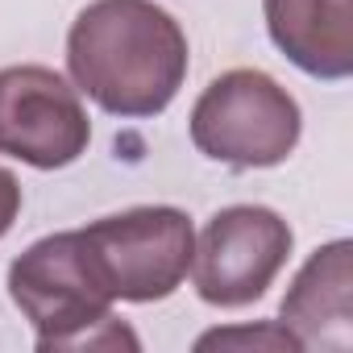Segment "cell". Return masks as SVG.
<instances>
[{
  "label": "cell",
  "mask_w": 353,
  "mask_h": 353,
  "mask_svg": "<svg viewBox=\"0 0 353 353\" xmlns=\"http://www.w3.org/2000/svg\"><path fill=\"white\" fill-rule=\"evenodd\" d=\"M192 67L188 34L154 0H92L71 21L67 71L112 117H158Z\"/></svg>",
  "instance_id": "cell-1"
},
{
  "label": "cell",
  "mask_w": 353,
  "mask_h": 353,
  "mask_svg": "<svg viewBox=\"0 0 353 353\" xmlns=\"http://www.w3.org/2000/svg\"><path fill=\"white\" fill-rule=\"evenodd\" d=\"M9 299L34 328L38 353L54 349H141L112 316V295L83 245V233H50L9 266Z\"/></svg>",
  "instance_id": "cell-2"
},
{
  "label": "cell",
  "mask_w": 353,
  "mask_h": 353,
  "mask_svg": "<svg viewBox=\"0 0 353 353\" xmlns=\"http://www.w3.org/2000/svg\"><path fill=\"white\" fill-rule=\"evenodd\" d=\"M188 129L204 158L237 170H266L295 154L303 112L274 75L237 67L200 92Z\"/></svg>",
  "instance_id": "cell-3"
},
{
  "label": "cell",
  "mask_w": 353,
  "mask_h": 353,
  "mask_svg": "<svg viewBox=\"0 0 353 353\" xmlns=\"http://www.w3.org/2000/svg\"><path fill=\"white\" fill-rule=\"evenodd\" d=\"M79 233L108 295L121 303L170 299L192 274L196 229L183 208L145 204V208L100 216Z\"/></svg>",
  "instance_id": "cell-4"
},
{
  "label": "cell",
  "mask_w": 353,
  "mask_h": 353,
  "mask_svg": "<svg viewBox=\"0 0 353 353\" xmlns=\"http://www.w3.org/2000/svg\"><path fill=\"white\" fill-rule=\"evenodd\" d=\"M295 245L291 225L262 204L221 208L192 254L196 295L212 307H245L270 291Z\"/></svg>",
  "instance_id": "cell-5"
},
{
  "label": "cell",
  "mask_w": 353,
  "mask_h": 353,
  "mask_svg": "<svg viewBox=\"0 0 353 353\" xmlns=\"http://www.w3.org/2000/svg\"><path fill=\"white\" fill-rule=\"evenodd\" d=\"M88 141L92 121L75 83L38 63L0 71V154L34 170H63L88 154Z\"/></svg>",
  "instance_id": "cell-6"
},
{
  "label": "cell",
  "mask_w": 353,
  "mask_h": 353,
  "mask_svg": "<svg viewBox=\"0 0 353 353\" xmlns=\"http://www.w3.org/2000/svg\"><path fill=\"white\" fill-rule=\"evenodd\" d=\"M279 324L299 341V349H353V241L336 237L299 266L279 303Z\"/></svg>",
  "instance_id": "cell-7"
},
{
  "label": "cell",
  "mask_w": 353,
  "mask_h": 353,
  "mask_svg": "<svg viewBox=\"0 0 353 353\" xmlns=\"http://www.w3.org/2000/svg\"><path fill=\"white\" fill-rule=\"evenodd\" d=\"M270 42L312 79L353 75V0H266Z\"/></svg>",
  "instance_id": "cell-8"
},
{
  "label": "cell",
  "mask_w": 353,
  "mask_h": 353,
  "mask_svg": "<svg viewBox=\"0 0 353 353\" xmlns=\"http://www.w3.org/2000/svg\"><path fill=\"white\" fill-rule=\"evenodd\" d=\"M196 349H266V353H303L299 341L279 324H241V328H212L196 341Z\"/></svg>",
  "instance_id": "cell-9"
},
{
  "label": "cell",
  "mask_w": 353,
  "mask_h": 353,
  "mask_svg": "<svg viewBox=\"0 0 353 353\" xmlns=\"http://www.w3.org/2000/svg\"><path fill=\"white\" fill-rule=\"evenodd\" d=\"M21 216V183L9 166H0V237H5Z\"/></svg>",
  "instance_id": "cell-10"
}]
</instances>
